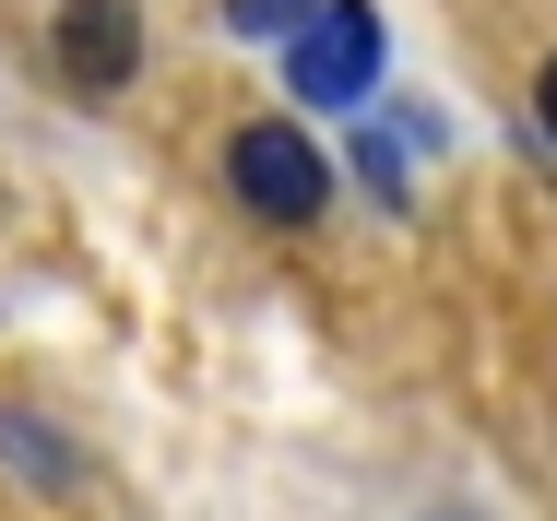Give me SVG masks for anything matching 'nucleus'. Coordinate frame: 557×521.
Masks as SVG:
<instances>
[{
  "label": "nucleus",
  "mask_w": 557,
  "mask_h": 521,
  "mask_svg": "<svg viewBox=\"0 0 557 521\" xmlns=\"http://www.w3.org/2000/svg\"><path fill=\"white\" fill-rule=\"evenodd\" d=\"M416 154H428V119H380V131H356V178H368L380 202H416Z\"/></svg>",
  "instance_id": "20e7f679"
},
{
  "label": "nucleus",
  "mask_w": 557,
  "mask_h": 521,
  "mask_svg": "<svg viewBox=\"0 0 557 521\" xmlns=\"http://www.w3.org/2000/svg\"><path fill=\"white\" fill-rule=\"evenodd\" d=\"M285 96H297V119L380 96V12L368 0H309L285 24Z\"/></svg>",
  "instance_id": "f257e3e1"
},
{
  "label": "nucleus",
  "mask_w": 557,
  "mask_h": 521,
  "mask_svg": "<svg viewBox=\"0 0 557 521\" xmlns=\"http://www.w3.org/2000/svg\"><path fill=\"white\" fill-rule=\"evenodd\" d=\"M309 0H225V36H285Z\"/></svg>",
  "instance_id": "423d86ee"
},
{
  "label": "nucleus",
  "mask_w": 557,
  "mask_h": 521,
  "mask_svg": "<svg viewBox=\"0 0 557 521\" xmlns=\"http://www.w3.org/2000/svg\"><path fill=\"white\" fill-rule=\"evenodd\" d=\"M534 131L557 142V48H546V72H534Z\"/></svg>",
  "instance_id": "0eeeda50"
},
{
  "label": "nucleus",
  "mask_w": 557,
  "mask_h": 521,
  "mask_svg": "<svg viewBox=\"0 0 557 521\" xmlns=\"http://www.w3.org/2000/svg\"><path fill=\"white\" fill-rule=\"evenodd\" d=\"M225 190L261 213V225H321L333 202V154L309 142V119H249L225 142Z\"/></svg>",
  "instance_id": "f03ea898"
},
{
  "label": "nucleus",
  "mask_w": 557,
  "mask_h": 521,
  "mask_svg": "<svg viewBox=\"0 0 557 521\" xmlns=\"http://www.w3.org/2000/svg\"><path fill=\"white\" fill-rule=\"evenodd\" d=\"M0 462L36 474V486H72V474H84V462L60 450V426H48V415H12V404H0Z\"/></svg>",
  "instance_id": "39448f33"
},
{
  "label": "nucleus",
  "mask_w": 557,
  "mask_h": 521,
  "mask_svg": "<svg viewBox=\"0 0 557 521\" xmlns=\"http://www.w3.org/2000/svg\"><path fill=\"white\" fill-rule=\"evenodd\" d=\"M48 48H60V72H72L84 96H119V84L143 72V24H131V0H60V12H48Z\"/></svg>",
  "instance_id": "7ed1b4c3"
}]
</instances>
